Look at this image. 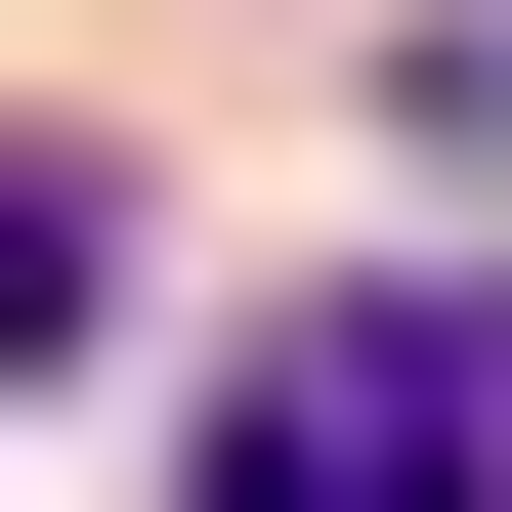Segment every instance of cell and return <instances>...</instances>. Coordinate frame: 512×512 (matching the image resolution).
I'll list each match as a JSON object with an SVG mask.
<instances>
[{
	"label": "cell",
	"mask_w": 512,
	"mask_h": 512,
	"mask_svg": "<svg viewBox=\"0 0 512 512\" xmlns=\"http://www.w3.org/2000/svg\"><path fill=\"white\" fill-rule=\"evenodd\" d=\"M214 512H512V299H299Z\"/></svg>",
	"instance_id": "6da1fadb"
},
{
	"label": "cell",
	"mask_w": 512,
	"mask_h": 512,
	"mask_svg": "<svg viewBox=\"0 0 512 512\" xmlns=\"http://www.w3.org/2000/svg\"><path fill=\"white\" fill-rule=\"evenodd\" d=\"M86 299H128V171H86V128H0V342H86Z\"/></svg>",
	"instance_id": "7a4b0ae2"
}]
</instances>
